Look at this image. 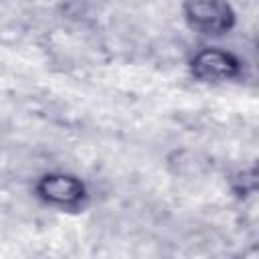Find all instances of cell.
<instances>
[{"label": "cell", "mask_w": 259, "mask_h": 259, "mask_svg": "<svg viewBox=\"0 0 259 259\" xmlns=\"http://www.w3.org/2000/svg\"><path fill=\"white\" fill-rule=\"evenodd\" d=\"M182 16L200 36H225L237 24V12L229 0H182Z\"/></svg>", "instance_id": "cell-2"}, {"label": "cell", "mask_w": 259, "mask_h": 259, "mask_svg": "<svg viewBox=\"0 0 259 259\" xmlns=\"http://www.w3.org/2000/svg\"><path fill=\"white\" fill-rule=\"evenodd\" d=\"M32 190L42 204L67 212H77L85 208L89 200L87 184L71 172H45L34 180Z\"/></svg>", "instance_id": "cell-1"}, {"label": "cell", "mask_w": 259, "mask_h": 259, "mask_svg": "<svg viewBox=\"0 0 259 259\" xmlns=\"http://www.w3.org/2000/svg\"><path fill=\"white\" fill-rule=\"evenodd\" d=\"M245 63L233 51L223 47H202L188 61V73L198 83H227L243 77Z\"/></svg>", "instance_id": "cell-3"}]
</instances>
